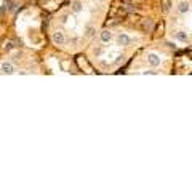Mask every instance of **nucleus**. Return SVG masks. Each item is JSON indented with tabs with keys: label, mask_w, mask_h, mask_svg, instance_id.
<instances>
[{
	"label": "nucleus",
	"mask_w": 192,
	"mask_h": 192,
	"mask_svg": "<svg viewBox=\"0 0 192 192\" xmlns=\"http://www.w3.org/2000/svg\"><path fill=\"white\" fill-rule=\"evenodd\" d=\"M146 61H147V64H149L151 67H159L160 64H162V58H160L157 53H147Z\"/></svg>",
	"instance_id": "1"
},
{
	"label": "nucleus",
	"mask_w": 192,
	"mask_h": 192,
	"mask_svg": "<svg viewBox=\"0 0 192 192\" xmlns=\"http://www.w3.org/2000/svg\"><path fill=\"white\" fill-rule=\"evenodd\" d=\"M115 42H117V45L119 47H128V45H131V37L128 34H125V32H120L117 37H115Z\"/></svg>",
	"instance_id": "2"
},
{
	"label": "nucleus",
	"mask_w": 192,
	"mask_h": 192,
	"mask_svg": "<svg viewBox=\"0 0 192 192\" xmlns=\"http://www.w3.org/2000/svg\"><path fill=\"white\" fill-rule=\"evenodd\" d=\"M0 74H5V75L15 74V66H13V62H11V61L0 62Z\"/></svg>",
	"instance_id": "3"
},
{
	"label": "nucleus",
	"mask_w": 192,
	"mask_h": 192,
	"mask_svg": "<svg viewBox=\"0 0 192 192\" xmlns=\"http://www.w3.org/2000/svg\"><path fill=\"white\" fill-rule=\"evenodd\" d=\"M178 13H181V15H189L190 13V0H181V2H178Z\"/></svg>",
	"instance_id": "4"
},
{
	"label": "nucleus",
	"mask_w": 192,
	"mask_h": 192,
	"mask_svg": "<svg viewBox=\"0 0 192 192\" xmlns=\"http://www.w3.org/2000/svg\"><path fill=\"white\" fill-rule=\"evenodd\" d=\"M51 40L55 45H64L66 43V35H64V32L61 31H55L53 35H51Z\"/></svg>",
	"instance_id": "5"
},
{
	"label": "nucleus",
	"mask_w": 192,
	"mask_h": 192,
	"mask_svg": "<svg viewBox=\"0 0 192 192\" xmlns=\"http://www.w3.org/2000/svg\"><path fill=\"white\" fill-rule=\"evenodd\" d=\"M99 39H101L103 43H111V42L114 40V34L111 31H107V29H104V31H101V34H99Z\"/></svg>",
	"instance_id": "6"
},
{
	"label": "nucleus",
	"mask_w": 192,
	"mask_h": 192,
	"mask_svg": "<svg viewBox=\"0 0 192 192\" xmlns=\"http://www.w3.org/2000/svg\"><path fill=\"white\" fill-rule=\"evenodd\" d=\"M70 11L75 13V15H79V13L83 11V3L80 0H74V2H70Z\"/></svg>",
	"instance_id": "7"
},
{
	"label": "nucleus",
	"mask_w": 192,
	"mask_h": 192,
	"mask_svg": "<svg viewBox=\"0 0 192 192\" xmlns=\"http://www.w3.org/2000/svg\"><path fill=\"white\" fill-rule=\"evenodd\" d=\"M173 35H175V39H178L179 42H184V43L189 42V35L186 34V31H176Z\"/></svg>",
	"instance_id": "8"
},
{
	"label": "nucleus",
	"mask_w": 192,
	"mask_h": 192,
	"mask_svg": "<svg viewBox=\"0 0 192 192\" xmlns=\"http://www.w3.org/2000/svg\"><path fill=\"white\" fill-rule=\"evenodd\" d=\"M141 74H151V75H159L157 70H143Z\"/></svg>",
	"instance_id": "9"
},
{
	"label": "nucleus",
	"mask_w": 192,
	"mask_h": 192,
	"mask_svg": "<svg viewBox=\"0 0 192 192\" xmlns=\"http://www.w3.org/2000/svg\"><path fill=\"white\" fill-rule=\"evenodd\" d=\"M93 32H95V27H88V29H87V35H88V37H91Z\"/></svg>",
	"instance_id": "10"
},
{
	"label": "nucleus",
	"mask_w": 192,
	"mask_h": 192,
	"mask_svg": "<svg viewBox=\"0 0 192 192\" xmlns=\"http://www.w3.org/2000/svg\"><path fill=\"white\" fill-rule=\"evenodd\" d=\"M95 55H96V56H101V55H103V48H96V50H95Z\"/></svg>",
	"instance_id": "11"
},
{
	"label": "nucleus",
	"mask_w": 192,
	"mask_h": 192,
	"mask_svg": "<svg viewBox=\"0 0 192 192\" xmlns=\"http://www.w3.org/2000/svg\"><path fill=\"white\" fill-rule=\"evenodd\" d=\"M96 2H104V0H96Z\"/></svg>",
	"instance_id": "12"
}]
</instances>
